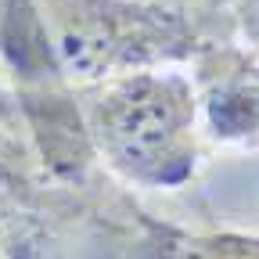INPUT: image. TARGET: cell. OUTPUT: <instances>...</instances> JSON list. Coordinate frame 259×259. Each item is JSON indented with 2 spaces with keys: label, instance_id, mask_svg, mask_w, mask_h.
Wrapping results in <instances>:
<instances>
[{
  "label": "cell",
  "instance_id": "6da1fadb",
  "mask_svg": "<svg viewBox=\"0 0 259 259\" xmlns=\"http://www.w3.org/2000/svg\"><path fill=\"white\" fill-rule=\"evenodd\" d=\"M79 115L97 162L134 187L177 191L202 162L198 101L177 69L126 72L76 87Z\"/></svg>",
  "mask_w": 259,
  "mask_h": 259
},
{
  "label": "cell",
  "instance_id": "7a4b0ae2",
  "mask_svg": "<svg viewBox=\"0 0 259 259\" xmlns=\"http://www.w3.org/2000/svg\"><path fill=\"white\" fill-rule=\"evenodd\" d=\"M36 8L72 87L144 69H177L198 54L212 32L227 29V22H209L162 0H36Z\"/></svg>",
  "mask_w": 259,
  "mask_h": 259
},
{
  "label": "cell",
  "instance_id": "3957f363",
  "mask_svg": "<svg viewBox=\"0 0 259 259\" xmlns=\"http://www.w3.org/2000/svg\"><path fill=\"white\" fill-rule=\"evenodd\" d=\"M187 65L205 134L216 144H259V54L223 29Z\"/></svg>",
  "mask_w": 259,
  "mask_h": 259
},
{
  "label": "cell",
  "instance_id": "277c9868",
  "mask_svg": "<svg viewBox=\"0 0 259 259\" xmlns=\"http://www.w3.org/2000/svg\"><path fill=\"white\" fill-rule=\"evenodd\" d=\"M141 259H259V234L180 231V227L162 223L148 212Z\"/></svg>",
  "mask_w": 259,
  "mask_h": 259
},
{
  "label": "cell",
  "instance_id": "5b68a950",
  "mask_svg": "<svg viewBox=\"0 0 259 259\" xmlns=\"http://www.w3.org/2000/svg\"><path fill=\"white\" fill-rule=\"evenodd\" d=\"M227 29H231L234 40H241L245 47L259 54V0H238L227 11Z\"/></svg>",
  "mask_w": 259,
  "mask_h": 259
},
{
  "label": "cell",
  "instance_id": "8992f818",
  "mask_svg": "<svg viewBox=\"0 0 259 259\" xmlns=\"http://www.w3.org/2000/svg\"><path fill=\"white\" fill-rule=\"evenodd\" d=\"M238 0H202V15L209 22H227V11H231Z\"/></svg>",
  "mask_w": 259,
  "mask_h": 259
},
{
  "label": "cell",
  "instance_id": "52a82bcc",
  "mask_svg": "<svg viewBox=\"0 0 259 259\" xmlns=\"http://www.w3.org/2000/svg\"><path fill=\"white\" fill-rule=\"evenodd\" d=\"M162 4H173V8H187V11H198V15H202V0H162Z\"/></svg>",
  "mask_w": 259,
  "mask_h": 259
},
{
  "label": "cell",
  "instance_id": "ba28073f",
  "mask_svg": "<svg viewBox=\"0 0 259 259\" xmlns=\"http://www.w3.org/2000/svg\"><path fill=\"white\" fill-rule=\"evenodd\" d=\"M0 259H4V255H0Z\"/></svg>",
  "mask_w": 259,
  "mask_h": 259
}]
</instances>
